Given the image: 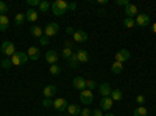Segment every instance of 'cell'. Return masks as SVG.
Segmentation results:
<instances>
[{
	"label": "cell",
	"mask_w": 156,
	"mask_h": 116,
	"mask_svg": "<svg viewBox=\"0 0 156 116\" xmlns=\"http://www.w3.org/2000/svg\"><path fill=\"white\" fill-rule=\"evenodd\" d=\"M50 9H51V13H53L55 16H62L64 13H66L67 9H69V3L66 2V0H56V2H53L51 3V6H50Z\"/></svg>",
	"instance_id": "obj_1"
},
{
	"label": "cell",
	"mask_w": 156,
	"mask_h": 116,
	"mask_svg": "<svg viewBox=\"0 0 156 116\" xmlns=\"http://www.w3.org/2000/svg\"><path fill=\"white\" fill-rule=\"evenodd\" d=\"M11 61H12V66H22V64L28 61V55L25 52H16L11 57Z\"/></svg>",
	"instance_id": "obj_2"
},
{
	"label": "cell",
	"mask_w": 156,
	"mask_h": 116,
	"mask_svg": "<svg viewBox=\"0 0 156 116\" xmlns=\"http://www.w3.org/2000/svg\"><path fill=\"white\" fill-rule=\"evenodd\" d=\"M80 102L83 105H90L94 102V93L90 89H83L80 91Z\"/></svg>",
	"instance_id": "obj_3"
},
{
	"label": "cell",
	"mask_w": 156,
	"mask_h": 116,
	"mask_svg": "<svg viewBox=\"0 0 156 116\" xmlns=\"http://www.w3.org/2000/svg\"><path fill=\"white\" fill-rule=\"evenodd\" d=\"M58 32H59V24H56V22H50V24L45 25V28H44V36L51 38V36H55Z\"/></svg>",
	"instance_id": "obj_4"
},
{
	"label": "cell",
	"mask_w": 156,
	"mask_h": 116,
	"mask_svg": "<svg viewBox=\"0 0 156 116\" xmlns=\"http://www.w3.org/2000/svg\"><path fill=\"white\" fill-rule=\"evenodd\" d=\"M2 52H3V55H6L9 58V57H12L16 54V46L11 41H3L2 43Z\"/></svg>",
	"instance_id": "obj_5"
},
{
	"label": "cell",
	"mask_w": 156,
	"mask_h": 116,
	"mask_svg": "<svg viewBox=\"0 0 156 116\" xmlns=\"http://www.w3.org/2000/svg\"><path fill=\"white\" fill-rule=\"evenodd\" d=\"M67 100L66 99H62V97H58V99H55L53 100V108L56 110V111H59V113H66L67 111Z\"/></svg>",
	"instance_id": "obj_6"
},
{
	"label": "cell",
	"mask_w": 156,
	"mask_h": 116,
	"mask_svg": "<svg viewBox=\"0 0 156 116\" xmlns=\"http://www.w3.org/2000/svg\"><path fill=\"white\" fill-rule=\"evenodd\" d=\"M129 57H131V54L128 52L126 49H120L119 52H115V61L117 63H125V61H128L129 60Z\"/></svg>",
	"instance_id": "obj_7"
},
{
	"label": "cell",
	"mask_w": 156,
	"mask_h": 116,
	"mask_svg": "<svg viewBox=\"0 0 156 116\" xmlns=\"http://www.w3.org/2000/svg\"><path fill=\"white\" fill-rule=\"evenodd\" d=\"M134 22H136L137 27L144 28V27H147V25H150V16L148 14H137Z\"/></svg>",
	"instance_id": "obj_8"
},
{
	"label": "cell",
	"mask_w": 156,
	"mask_h": 116,
	"mask_svg": "<svg viewBox=\"0 0 156 116\" xmlns=\"http://www.w3.org/2000/svg\"><path fill=\"white\" fill-rule=\"evenodd\" d=\"M56 91H58V89H56L55 85H47V86H44V89H42V94H44L45 99H51V97H55Z\"/></svg>",
	"instance_id": "obj_9"
},
{
	"label": "cell",
	"mask_w": 156,
	"mask_h": 116,
	"mask_svg": "<svg viewBox=\"0 0 156 116\" xmlns=\"http://www.w3.org/2000/svg\"><path fill=\"white\" fill-rule=\"evenodd\" d=\"M27 55H28V58H30V60L37 61L39 58H41V50H39V47H36V46H31V47H28Z\"/></svg>",
	"instance_id": "obj_10"
},
{
	"label": "cell",
	"mask_w": 156,
	"mask_h": 116,
	"mask_svg": "<svg viewBox=\"0 0 156 116\" xmlns=\"http://www.w3.org/2000/svg\"><path fill=\"white\" fill-rule=\"evenodd\" d=\"M72 85L75 89H78V91H83V89H86V80L83 79V77H75V79L72 80Z\"/></svg>",
	"instance_id": "obj_11"
},
{
	"label": "cell",
	"mask_w": 156,
	"mask_h": 116,
	"mask_svg": "<svg viewBox=\"0 0 156 116\" xmlns=\"http://www.w3.org/2000/svg\"><path fill=\"white\" fill-rule=\"evenodd\" d=\"M58 52L56 50H47V54H45V61L50 63V66L51 64H56L58 63Z\"/></svg>",
	"instance_id": "obj_12"
},
{
	"label": "cell",
	"mask_w": 156,
	"mask_h": 116,
	"mask_svg": "<svg viewBox=\"0 0 156 116\" xmlns=\"http://www.w3.org/2000/svg\"><path fill=\"white\" fill-rule=\"evenodd\" d=\"M98 93L101 94V97H109L111 93H112V88H111L109 83H101L98 86Z\"/></svg>",
	"instance_id": "obj_13"
},
{
	"label": "cell",
	"mask_w": 156,
	"mask_h": 116,
	"mask_svg": "<svg viewBox=\"0 0 156 116\" xmlns=\"http://www.w3.org/2000/svg\"><path fill=\"white\" fill-rule=\"evenodd\" d=\"M87 38H89L87 33L83 32V30H76V32L73 33V41H75V43H86Z\"/></svg>",
	"instance_id": "obj_14"
},
{
	"label": "cell",
	"mask_w": 156,
	"mask_h": 116,
	"mask_svg": "<svg viewBox=\"0 0 156 116\" xmlns=\"http://www.w3.org/2000/svg\"><path fill=\"white\" fill-rule=\"evenodd\" d=\"M125 14H126V17H134V16H137L139 14V9H137V6L136 5H133V3H129L128 6H125Z\"/></svg>",
	"instance_id": "obj_15"
},
{
	"label": "cell",
	"mask_w": 156,
	"mask_h": 116,
	"mask_svg": "<svg viewBox=\"0 0 156 116\" xmlns=\"http://www.w3.org/2000/svg\"><path fill=\"white\" fill-rule=\"evenodd\" d=\"M112 104H114V100H112L111 97H101V100H100V108L105 110V111H108V110L112 108Z\"/></svg>",
	"instance_id": "obj_16"
},
{
	"label": "cell",
	"mask_w": 156,
	"mask_h": 116,
	"mask_svg": "<svg viewBox=\"0 0 156 116\" xmlns=\"http://www.w3.org/2000/svg\"><path fill=\"white\" fill-rule=\"evenodd\" d=\"M37 17H39L37 11H36V9H33V8H28V9H27V13H25V19H27L28 22H36V21H37Z\"/></svg>",
	"instance_id": "obj_17"
},
{
	"label": "cell",
	"mask_w": 156,
	"mask_h": 116,
	"mask_svg": "<svg viewBox=\"0 0 156 116\" xmlns=\"http://www.w3.org/2000/svg\"><path fill=\"white\" fill-rule=\"evenodd\" d=\"M80 113H81V108L76 104H69L67 105V114L69 116H80Z\"/></svg>",
	"instance_id": "obj_18"
},
{
	"label": "cell",
	"mask_w": 156,
	"mask_h": 116,
	"mask_svg": "<svg viewBox=\"0 0 156 116\" xmlns=\"http://www.w3.org/2000/svg\"><path fill=\"white\" fill-rule=\"evenodd\" d=\"M9 27V19L6 14H0V32H6Z\"/></svg>",
	"instance_id": "obj_19"
},
{
	"label": "cell",
	"mask_w": 156,
	"mask_h": 116,
	"mask_svg": "<svg viewBox=\"0 0 156 116\" xmlns=\"http://www.w3.org/2000/svg\"><path fill=\"white\" fill-rule=\"evenodd\" d=\"M30 33H31L34 38H39V39H41V38L44 36V28H41L39 25H33V27L30 28Z\"/></svg>",
	"instance_id": "obj_20"
},
{
	"label": "cell",
	"mask_w": 156,
	"mask_h": 116,
	"mask_svg": "<svg viewBox=\"0 0 156 116\" xmlns=\"http://www.w3.org/2000/svg\"><path fill=\"white\" fill-rule=\"evenodd\" d=\"M76 57H78V61H80V63H87L89 61V54H87V50H84V49L78 50Z\"/></svg>",
	"instance_id": "obj_21"
},
{
	"label": "cell",
	"mask_w": 156,
	"mask_h": 116,
	"mask_svg": "<svg viewBox=\"0 0 156 116\" xmlns=\"http://www.w3.org/2000/svg\"><path fill=\"white\" fill-rule=\"evenodd\" d=\"M111 72L115 74V75H117V74H122V72H123V64L114 61V63L111 64Z\"/></svg>",
	"instance_id": "obj_22"
},
{
	"label": "cell",
	"mask_w": 156,
	"mask_h": 116,
	"mask_svg": "<svg viewBox=\"0 0 156 116\" xmlns=\"http://www.w3.org/2000/svg\"><path fill=\"white\" fill-rule=\"evenodd\" d=\"M67 61H69V66H70V68H73V69H75V68H78V64H80V61H78L76 52H73V54L70 55V58H69Z\"/></svg>",
	"instance_id": "obj_23"
},
{
	"label": "cell",
	"mask_w": 156,
	"mask_h": 116,
	"mask_svg": "<svg viewBox=\"0 0 156 116\" xmlns=\"http://www.w3.org/2000/svg\"><path fill=\"white\" fill-rule=\"evenodd\" d=\"M133 116H148V110L145 108V107H137V108H134V111H133Z\"/></svg>",
	"instance_id": "obj_24"
},
{
	"label": "cell",
	"mask_w": 156,
	"mask_h": 116,
	"mask_svg": "<svg viewBox=\"0 0 156 116\" xmlns=\"http://www.w3.org/2000/svg\"><path fill=\"white\" fill-rule=\"evenodd\" d=\"M112 100H115V102H119V100H122V97H123V93L120 91V89H112V93H111V96H109Z\"/></svg>",
	"instance_id": "obj_25"
},
{
	"label": "cell",
	"mask_w": 156,
	"mask_h": 116,
	"mask_svg": "<svg viewBox=\"0 0 156 116\" xmlns=\"http://www.w3.org/2000/svg\"><path fill=\"white\" fill-rule=\"evenodd\" d=\"M50 6H51V3H48L47 0H42V2L39 3V11H41V13H47L50 9Z\"/></svg>",
	"instance_id": "obj_26"
},
{
	"label": "cell",
	"mask_w": 156,
	"mask_h": 116,
	"mask_svg": "<svg viewBox=\"0 0 156 116\" xmlns=\"http://www.w3.org/2000/svg\"><path fill=\"white\" fill-rule=\"evenodd\" d=\"M25 21H27V19H25V14H23V13H17L16 17H14V24H16V25H22Z\"/></svg>",
	"instance_id": "obj_27"
},
{
	"label": "cell",
	"mask_w": 156,
	"mask_h": 116,
	"mask_svg": "<svg viewBox=\"0 0 156 116\" xmlns=\"http://www.w3.org/2000/svg\"><path fill=\"white\" fill-rule=\"evenodd\" d=\"M0 64H2V68H3V69H9V68L12 66V61H11V58L6 57V58L2 60V63H0Z\"/></svg>",
	"instance_id": "obj_28"
},
{
	"label": "cell",
	"mask_w": 156,
	"mask_h": 116,
	"mask_svg": "<svg viewBox=\"0 0 156 116\" xmlns=\"http://www.w3.org/2000/svg\"><path fill=\"white\" fill-rule=\"evenodd\" d=\"M123 25L126 28H133L134 25H136V22H134V19H131V17H126L125 21H123Z\"/></svg>",
	"instance_id": "obj_29"
},
{
	"label": "cell",
	"mask_w": 156,
	"mask_h": 116,
	"mask_svg": "<svg viewBox=\"0 0 156 116\" xmlns=\"http://www.w3.org/2000/svg\"><path fill=\"white\" fill-rule=\"evenodd\" d=\"M50 74H51V75L61 74V68L58 66V64H51V66H50Z\"/></svg>",
	"instance_id": "obj_30"
},
{
	"label": "cell",
	"mask_w": 156,
	"mask_h": 116,
	"mask_svg": "<svg viewBox=\"0 0 156 116\" xmlns=\"http://www.w3.org/2000/svg\"><path fill=\"white\" fill-rule=\"evenodd\" d=\"M97 86V83H95V80H92V79H89V80H86V89H90V91H92V89Z\"/></svg>",
	"instance_id": "obj_31"
},
{
	"label": "cell",
	"mask_w": 156,
	"mask_h": 116,
	"mask_svg": "<svg viewBox=\"0 0 156 116\" xmlns=\"http://www.w3.org/2000/svg\"><path fill=\"white\" fill-rule=\"evenodd\" d=\"M72 54H73V52H72V49H67V47H64V50H62V57L66 58V60H69Z\"/></svg>",
	"instance_id": "obj_32"
},
{
	"label": "cell",
	"mask_w": 156,
	"mask_h": 116,
	"mask_svg": "<svg viewBox=\"0 0 156 116\" xmlns=\"http://www.w3.org/2000/svg\"><path fill=\"white\" fill-rule=\"evenodd\" d=\"M6 11H8V5L5 2H0V14H5Z\"/></svg>",
	"instance_id": "obj_33"
},
{
	"label": "cell",
	"mask_w": 156,
	"mask_h": 116,
	"mask_svg": "<svg viewBox=\"0 0 156 116\" xmlns=\"http://www.w3.org/2000/svg\"><path fill=\"white\" fill-rule=\"evenodd\" d=\"M136 102H137L139 105H142V104H145V96H142V94L136 96Z\"/></svg>",
	"instance_id": "obj_34"
},
{
	"label": "cell",
	"mask_w": 156,
	"mask_h": 116,
	"mask_svg": "<svg viewBox=\"0 0 156 116\" xmlns=\"http://www.w3.org/2000/svg\"><path fill=\"white\" fill-rule=\"evenodd\" d=\"M39 3H41L39 0H27V5L28 6H39Z\"/></svg>",
	"instance_id": "obj_35"
},
{
	"label": "cell",
	"mask_w": 156,
	"mask_h": 116,
	"mask_svg": "<svg viewBox=\"0 0 156 116\" xmlns=\"http://www.w3.org/2000/svg\"><path fill=\"white\" fill-rule=\"evenodd\" d=\"M90 114H92V111H90L89 108H83L81 113H80V116H90Z\"/></svg>",
	"instance_id": "obj_36"
},
{
	"label": "cell",
	"mask_w": 156,
	"mask_h": 116,
	"mask_svg": "<svg viewBox=\"0 0 156 116\" xmlns=\"http://www.w3.org/2000/svg\"><path fill=\"white\" fill-rule=\"evenodd\" d=\"M92 116H103L101 108H95V110H92Z\"/></svg>",
	"instance_id": "obj_37"
},
{
	"label": "cell",
	"mask_w": 156,
	"mask_h": 116,
	"mask_svg": "<svg viewBox=\"0 0 156 116\" xmlns=\"http://www.w3.org/2000/svg\"><path fill=\"white\" fill-rule=\"evenodd\" d=\"M115 3H117V5H122V6H128V5H129L128 0H117Z\"/></svg>",
	"instance_id": "obj_38"
},
{
	"label": "cell",
	"mask_w": 156,
	"mask_h": 116,
	"mask_svg": "<svg viewBox=\"0 0 156 116\" xmlns=\"http://www.w3.org/2000/svg\"><path fill=\"white\" fill-rule=\"evenodd\" d=\"M42 104H44V107H50V105H53V100H50V99H45V100L42 102Z\"/></svg>",
	"instance_id": "obj_39"
},
{
	"label": "cell",
	"mask_w": 156,
	"mask_h": 116,
	"mask_svg": "<svg viewBox=\"0 0 156 116\" xmlns=\"http://www.w3.org/2000/svg\"><path fill=\"white\" fill-rule=\"evenodd\" d=\"M41 44H42V46H47V44H48V38H47V36H42V38H41Z\"/></svg>",
	"instance_id": "obj_40"
},
{
	"label": "cell",
	"mask_w": 156,
	"mask_h": 116,
	"mask_svg": "<svg viewBox=\"0 0 156 116\" xmlns=\"http://www.w3.org/2000/svg\"><path fill=\"white\" fill-rule=\"evenodd\" d=\"M64 47L72 49V47H73V43H72V41H66V43H64Z\"/></svg>",
	"instance_id": "obj_41"
},
{
	"label": "cell",
	"mask_w": 156,
	"mask_h": 116,
	"mask_svg": "<svg viewBox=\"0 0 156 116\" xmlns=\"http://www.w3.org/2000/svg\"><path fill=\"white\" fill-rule=\"evenodd\" d=\"M69 9H76V3H75V2L69 3Z\"/></svg>",
	"instance_id": "obj_42"
},
{
	"label": "cell",
	"mask_w": 156,
	"mask_h": 116,
	"mask_svg": "<svg viewBox=\"0 0 156 116\" xmlns=\"http://www.w3.org/2000/svg\"><path fill=\"white\" fill-rule=\"evenodd\" d=\"M97 3H98V5H106L108 0H97Z\"/></svg>",
	"instance_id": "obj_43"
},
{
	"label": "cell",
	"mask_w": 156,
	"mask_h": 116,
	"mask_svg": "<svg viewBox=\"0 0 156 116\" xmlns=\"http://www.w3.org/2000/svg\"><path fill=\"white\" fill-rule=\"evenodd\" d=\"M67 33H69V35H72V36H73V33H75V30H73V28H72V27H69V28H67Z\"/></svg>",
	"instance_id": "obj_44"
},
{
	"label": "cell",
	"mask_w": 156,
	"mask_h": 116,
	"mask_svg": "<svg viewBox=\"0 0 156 116\" xmlns=\"http://www.w3.org/2000/svg\"><path fill=\"white\" fill-rule=\"evenodd\" d=\"M105 116H115V114H112V113H106Z\"/></svg>",
	"instance_id": "obj_45"
},
{
	"label": "cell",
	"mask_w": 156,
	"mask_h": 116,
	"mask_svg": "<svg viewBox=\"0 0 156 116\" xmlns=\"http://www.w3.org/2000/svg\"><path fill=\"white\" fill-rule=\"evenodd\" d=\"M153 32H154V33H156V24H154V25H153Z\"/></svg>",
	"instance_id": "obj_46"
},
{
	"label": "cell",
	"mask_w": 156,
	"mask_h": 116,
	"mask_svg": "<svg viewBox=\"0 0 156 116\" xmlns=\"http://www.w3.org/2000/svg\"><path fill=\"white\" fill-rule=\"evenodd\" d=\"M67 116H69V114H67Z\"/></svg>",
	"instance_id": "obj_47"
}]
</instances>
